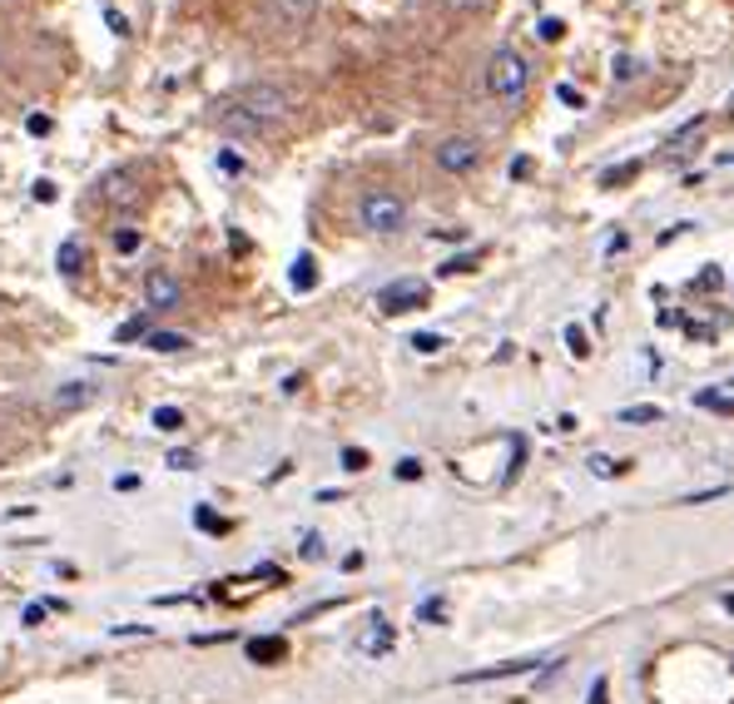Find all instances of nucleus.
<instances>
[{"label":"nucleus","mask_w":734,"mask_h":704,"mask_svg":"<svg viewBox=\"0 0 734 704\" xmlns=\"http://www.w3.org/2000/svg\"><path fill=\"white\" fill-rule=\"evenodd\" d=\"M526 84H531V66L521 50L502 46L492 60H486V90H492L502 104H516L521 94H526Z\"/></svg>","instance_id":"nucleus-1"},{"label":"nucleus","mask_w":734,"mask_h":704,"mask_svg":"<svg viewBox=\"0 0 734 704\" xmlns=\"http://www.w3.org/2000/svg\"><path fill=\"white\" fill-rule=\"evenodd\" d=\"M229 104H239L249 120H259V124H269V130H273V124L293 110V94L283 90V84H273V80H253V84H243Z\"/></svg>","instance_id":"nucleus-2"},{"label":"nucleus","mask_w":734,"mask_h":704,"mask_svg":"<svg viewBox=\"0 0 734 704\" xmlns=\"http://www.w3.org/2000/svg\"><path fill=\"white\" fill-rule=\"evenodd\" d=\"M358 223H363L368 233H402V223H408V204H402V194H392V189H368L363 199H358Z\"/></svg>","instance_id":"nucleus-3"},{"label":"nucleus","mask_w":734,"mask_h":704,"mask_svg":"<svg viewBox=\"0 0 734 704\" xmlns=\"http://www.w3.org/2000/svg\"><path fill=\"white\" fill-rule=\"evenodd\" d=\"M482 164V144L472 140V134H446L438 144V169L442 174H472V169Z\"/></svg>","instance_id":"nucleus-4"},{"label":"nucleus","mask_w":734,"mask_h":704,"mask_svg":"<svg viewBox=\"0 0 734 704\" xmlns=\"http://www.w3.org/2000/svg\"><path fill=\"white\" fill-rule=\"evenodd\" d=\"M382 313H408V308H428V283L422 279H402V283H388L378 293Z\"/></svg>","instance_id":"nucleus-5"},{"label":"nucleus","mask_w":734,"mask_h":704,"mask_svg":"<svg viewBox=\"0 0 734 704\" xmlns=\"http://www.w3.org/2000/svg\"><path fill=\"white\" fill-rule=\"evenodd\" d=\"M144 298H149V308H179V298H184V288H179L174 273H164V269H149L144 273Z\"/></svg>","instance_id":"nucleus-6"},{"label":"nucleus","mask_w":734,"mask_h":704,"mask_svg":"<svg viewBox=\"0 0 734 704\" xmlns=\"http://www.w3.org/2000/svg\"><path fill=\"white\" fill-rule=\"evenodd\" d=\"M219 130L229 134V140H253V134H269V124L249 120L239 104H223V110H219Z\"/></svg>","instance_id":"nucleus-7"},{"label":"nucleus","mask_w":734,"mask_h":704,"mask_svg":"<svg viewBox=\"0 0 734 704\" xmlns=\"http://www.w3.org/2000/svg\"><path fill=\"white\" fill-rule=\"evenodd\" d=\"M541 660H506V665H492V670H466L462 685H482V680H512V675H531Z\"/></svg>","instance_id":"nucleus-8"},{"label":"nucleus","mask_w":734,"mask_h":704,"mask_svg":"<svg viewBox=\"0 0 734 704\" xmlns=\"http://www.w3.org/2000/svg\"><path fill=\"white\" fill-rule=\"evenodd\" d=\"M358 650H363V655H388V650H392V625L382 621V615H372V631L358 640Z\"/></svg>","instance_id":"nucleus-9"},{"label":"nucleus","mask_w":734,"mask_h":704,"mask_svg":"<svg viewBox=\"0 0 734 704\" xmlns=\"http://www.w3.org/2000/svg\"><path fill=\"white\" fill-rule=\"evenodd\" d=\"M94 398V388H90V382H66V388H60L56 392V408H84V402H90Z\"/></svg>","instance_id":"nucleus-10"},{"label":"nucleus","mask_w":734,"mask_h":704,"mask_svg":"<svg viewBox=\"0 0 734 704\" xmlns=\"http://www.w3.org/2000/svg\"><path fill=\"white\" fill-rule=\"evenodd\" d=\"M249 655L259 660V665H273V660H283V640L279 635H263V640H249Z\"/></svg>","instance_id":"nucleus-11"},{"label":"nucleus","mask_w":734,"mask_h":704,"mask_svg":"<svg viewBox=\"0 0 734 704\" xmlns=\"http://www.w3.org/2000/svg\"><path fill=\"white\" fill-rule=\"evenodd\" d=\"M289 279H293L298 293H308V288L318 283V269H313V259H308V253H298V259H293V273H289Z\"/></svg>","instance_id":"nucleus-12"},{"label":"nucleus","mask_w":734,"mask_h":704,"mask_svg":"<svg viewBox=\"0 0 734 704\" xmlns=\"http://www.w3.org/2000/svg\"><path fill=\"white\" fill-rule=\"evenodd\" d=\"M144 348H154V352H184L189 338L184 333H159V328H154V333L144 338Z\"/></svg>","instance_id":"nucleus-13"},{"label":"nucleus","mask_w":734,"mask_h":704,"mask_svg":"<svg viewBox=\"0 0 734 704\" xmlns=\"http://www.w3.org/2000/svg\"><path fill=\"white\" fill-rule=\"evenodd\" d=\"M80 269H84V249H80V243H60V273L74 279Z\"/></svg>","instance_id":"nucleus-14"},{"label":"nucleus","mask_w":734,"mask_h":704,"mask_svg":"<svg viewBox=\"0 0 734 704\" xmlns=\"http://www.w3.org/2000/svg\"><path fill=\"white\" fill-rule=\"evenodd\" d=\"M273 6H279V16H283V20H308V16H313L318 0H273Z\"/></svg>","instance_id":"nucleus-15"},{"label":"nucleus","mask_w":734,"mask_h":704,"mask_svg":"<svg viewBox=\"0 0 734 704\" xmlns=\"http://www.w3.org/2000/svg\"><path fill=\"white\" fill-rule=\"evenodd\" d=\"M635 174H641V159H631V164H621V169H605L601 184H605V189H615V184H625V179H635Z\"/></svg>","instance_id":"nucleus-16"},{"label":"nucleus","mask_w":734,"mask_h":704,"mask_svg":"<svg viewBox=\"0 0 734 704\" xmlns=\"http://www.w3.org/2000/svg\"><path fill=\"white\" fill-rule=\"evenodd\" d=\"M621 422L625 426H651V422H661V408H625Z\"/></svg>","instance_id":"nucleus-17"},{"label":"nucleus","mask_w":734,"mask_h":704,"mask_svg":"<svg viewBox=\"0 0 734 704\" xmlns=\"http://www.w3.org/2000/svg\"><path fill=\"white\" fill-rule=\"evenodd\" d=\"M154 426H159V432H179V426H184V412H179V408H154Z\"/></svg>","instance_id":"nucleus-18"},{"label":"nucleus","mask_w":734,"mask_h":704,"mask_svg":"<svg viewBox=\"0 0 734 704\" xmlns=\"http://www.w3.org/2000/svg\"><path fill=\"white\" fill-rule=\"evenodd\" d=\"M408 343L418 348V352H442V348H446V338H442V333H412Z\"/></svg>","instance_id":"nucleus-19"},{"label":"nucleus","mask_w":734,"mask_h":704,"mask_svg":"<svg viewBox=\"0 0 734 704\" xmlns=\"http://www.w3.org/2000/svg\"><path fill=\"white\" fill-rule=\"evenodd\" d=\"M130 338H149V323H144V318H130V323L114 333V343H130Z\"/></svg>","instance_id":"nucleus-20"},{"label":"nucleus","mask_w":734,"mask_h":704,"mask_svg":"<svg viewBox=\"0 0 734 704\" xmlns=\"http://www.w3.org/2000/svg\"><path fill=\"white\" fill-rule=\"evenodd\" d=\"M566 348H571V358H586V352H591V343H586V333H581V328H576V323H571V328H566Z\"/></svg>","instance_id":"nucleus-21"},{"label":"nucleus","mask_w":734,"mask_h":704,"mask_svg":"<svg viewBox=\"0 0 734 704\" xmlns=\"http://www.w3.org/2000/svg\"><path fill=\"white\" fill-rule=\"evenodd\" d=\"M114 249L134 253V249H140V233H134V229H114Z\"/></svg>","instance_id":"nucleus-22"},{"label":"nucleus","mask_w":734,"mask_h":704,"mask_svg":"<svg viewBox=\"0 0 734 704\" xmlns=\"http://www.w3.org/2000/svg\"><path fill=\"white\" fill-rule=\"evenodd\" d=\"M219 169H223V174H243V154H233V149H219Z\"/></svg>","instance_id":"nucleus-23"},{"label":"nucleus","mask_w":734,"mask_h":704,"mask_svg":"<svg viewBox=\"0 0 734 704\" xmlns=\"http://www.w3.org/2000/svg\"><path fill=\"white\" fill-rule=\"evenodd\" d=\"M591 472H595V476H611V472H621V462H611V456L595 452V456H591Z\"/></svg>","instance_id":"nucleus-24"},{"label":"nucleus","mask_w":734,"mask_h":704,"mask_svg":"<svg viewBox=\"0 0 734 704\" xmlns=\"http://www.w3.org/2000/svg\"><path fill=\"white\" fill-rule=\"evenodd\" d=\"M561 36H566V26H561L556 16H546V20H541V40H561Z\"/></svg>","instance_id":"nucleus-25"},{"label":"nucleus","mask_w":734,"mask_h":704,"mask_svg":"<svg viewBox=\"0 0 734 704\" xmlns=\"http://www.w3.org/2000/svg\"><path fill=\"white\" fill-rule=\"evenodd\" d=\"M343 466H348V472H363V466H368V452H358V446H348V452H343Z\"/></svg>","instance_id":"nucleus-26"},{"label":"nucleus","mask_w":734,"mask_h":704,"mask_svg":"<svg viewBox=\"0 0 734 704\" xmlns=\"http://www.w3.org/2000/svg\"><path fill=\"white\" fill-rule=\"evenodd\" d=\"M635 70H641V66H635L631 56H621V60H615V80H635Z\"/></svg>","instance_id":"nucleus-27"},{"label":"nucleus","mask_w":734,"mask_h":704,"mask_svg":"<svg viewBox=\"0 0 734 704\" xmlns=\"http://www.w3.org/2000/svg\"><path fill=\"white\" fill-rule=\"evenodd\" d=\"M398 476H402V482H418V476H422V462H412V456H408V462H398Z\"/></svg>","instance_id":"nucleus-28"},{"label":"nucleus","mask_w":734,"mask_h":704,"mask_svg":"<svg viewBox=\"0 0 734 704\" xmlns=\"http://www.w3.org/2000/svg\"><path fill=\"white\" fill-rule=\"evenodd\" d=\"M194 521H199L204 531H229V526H223V521L214 516V511H204V506H199V516H194Z\"/></svg>","instance_id":"nucleus-29"},{"label":"nucleus","mask_w":734,"mask_h":704,"mask_svg":"<svg viewBox=\"0 0 734 704\" xmlns=\"http://www.w3.org/2000/svg\"><path fill=\"white\" fill-rule=\"evenodd\" d=\"M199 456L194 452H169V466H179V472H189V466H194Z\"/></svg>","instance_id":"nucleus-30"},{"label":"nucleus","mask_w":734,"mask_h":704,"mask_svg":"<svg viewBox=\"0 0 734 704\" xmlns=\"http://www.w3.org/2000/svg\"><path fill=\"white\" fill-rule=\"evenodd\" d=\"M26 130H30V134H50V114H30Z\"/></svg>","instance_id":"nucleus-31"},{"label":"nucleus","mask_w":734,"mask_h":704,"mask_svg":"<svg viewBox=\"0 0 734 704\" xmlns=\"http://www.w3.org/2000/svg\"><path fill=\"white\" fill-rule=\"evenodd\" d=\"M466 269H476V259L466 253V259H452V263H442V273H466Z\"/></svg>","instance_id":"nucleus-32"},{"label":"nucleus","mask_w":734,"mask_h":704,"mask_svg":"<svg viewBox=\"0 0 734 704\" xmlns=\"http://www.w3.org/2000/svg\"><path fill=\"white\" fill-rule=\"evenodd\" d=\"M422 621H428V625H442V601H428V605H422Z\"/></svg>","instance_id":"nucleus-33"},{"label":"nucleus","mask_w":734,"mask_h":704,"mask_svg":"<svg viewBox=\"0 0 734 704\" xmlns=\"http://www.w3.org/2000/svg\"><path fill=\"white\" fill-rule=\"evenodd\" d=\"M110 30H114V36H130V20H124L120 10H110Z\"/></svg>","instance_id":"nucleus-34"},{"label":"nucleus","mask_w":734,"mask_h":704,"mask_svg":"<svg viewBox=\"0 0 734 704\" xmlns=\"http://www.w3.org/2000/svg\"><path fill=\"white\" fill-rule=\"evenodd\" d=\"M556 94H561V104H571V110H581V94H576V90H571V84H561V90H556Z\"/></svg>","instance_id":"nucleus-35"},{"label":"nucleus","mask_w":734,"mask_h":704,"mask_svg":"<svg viewBox=\"0 0 734 704\" xmlns=\"http://www.w3.org/2000/svg\"><path fill=\"white\" fill-rule=\"evenodd\" d=\"M36 199H40V204H50V199H56V184H50V179H40V184H36Z\"/></svg>","instance_id":"nucleus-36"},{"label":"nucleus","mask_w":734,"mask_h":704,"mask_svg":"<svg viewBox=\"0 0 734 704\" xmlns=\"http://www.w3.org/2000/svg\"><path fill=\"white\" fill-rule=\"evenodd\" d=\"M303 556H308V561H313V556H323V541H318V536H308V541H303Z\"/></svg>","instance_id":"nucleus-37"},{"label":"nucleus","mask_w":734,"mask_h":704,"mask_svg":"<svg viewBox=\"0 0 734 704\" xmlns=\"http://www.w3.org/2000/svg\"><path fill=\"white\" fill-rule=\"evenodd\" d=\"M531 174V159H512V179H526Z\"/></svg>","instance_id":"nucleus-38"},{"label":"nucleus","mask_w":734,"mask_h":704,"mask_svg":"<svg viewBox=\"0 0 734 704\" xmlns=\"http://www.w3.org/2000/svg\"><path fill=\"white\" fill-rule=\"evenodd\" d=\"M700 288H720V269H705V273H700Z\"/></svg>","instance_id":"nucleus-39"},{"label":"nucleus","mask_w":734,"mask_h":704,"mask_svg":"<svg viewBox=\"0 0 734 704\" xmlns=\"http://www.w3.org/2000/svg\"><path fill=\"white\" fill-rule=\"evenodd\" d=\"M591 704H605V685H601V680L591 685Z\"/></svg>","instance_id":"nucleus-40"},{"label":"nucleus","mask_w":734,"mask_h":704,"mask_svg":"<svg viewBox=\"0 0 734 704\" xmlns=\"http://www.w3.org/2000/svg\"><path fill=\"white\" fill-rule=\"evenodd\" d=\"M730 114H734V94H730Z\"/></svg>","instance_id":"nucleus-41"}]
</instances>
